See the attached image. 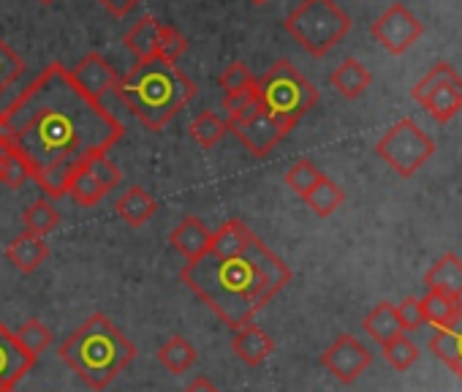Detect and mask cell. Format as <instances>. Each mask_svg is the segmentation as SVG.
Returning a JSON list of instances; mask_svg holds the SVG:
<instances>
[{
	"instance_id": "6da1fadb",
	"label": "cell",
	"mask_w": 462,
	"mask_h": 392,
	"mask_svg": "<svg viewBox=\"0 0 462 392\" xmlns=\"http://www.w3.org/2000/svg\"><path fill=\"white\" fill-rule=\"evenodd\" d=\"M123 134L125 126L101 101L88 98L63 63H50L0 109V145L28 161L31 180L50 202L63 200L74 172L109 153Z\"/></svg>"
},
{
	"instance_id": "7a4b0ae2",
	"label": "cell",
	"mask_w": 462,
	"mask_h": 392,
	"mask_svg": "<svg viewBox=\"0 0 462 392\" xmlns=\"http://www.w3.org/2000/svg\"><path fill=\"white\" fill-rule=\"evenodd\" d=\"M180 278L226 327L240 330L291 284V270L256 238L240 257L215 259L207 254L185 262Z\"/></svg>"
},
{
	"instance_id": "3957f363",
	"label": "cell",
	"mask_w": 462,
	"mask_h": 392,
	"mask_svg": "<svg viewBox=\"0 0 462 392\" xmlns=\"http://www.w3.org/2000/svg\"><path fill=\"white\" fill-rule=\"evenodd\" d=\"M115 93L144 123V128L163 131L196 96V85L177 69V63L155 58L136 63L131 71L117 77Z\"/></svg>"
},
{
	"instance_id": "277c9868",
	"label": "cell",
	"mask_w": 462,
	"mask_h": 392,
	"mask_svg": "<svg viewBox=\"0 0 462 392\" xmlns=\"http://www.w3.org/2000/svg\"><path fill=\"white\" fill-rule=\"evenodd\" d=\"M60 359L96 392L106 389L136 357V346L104 313L85 319L58 349Z\"/></svg>"
},
{
	"instance_id": "5b68a950",
	"label": "cell",
	"mask_w": 462,
	"mask_h": 392,
	"mask_svg": "<svg viewBox=\"0 0 462 392\" xmlns=\"http://www.w3.org/2000/svg\"><path fill=\"white\" fill-rule=\"evenodd\" d=\"M283 25L308 55L324 58L348 36L354 23L335 0H302Z\"/></svg>"
},
{
	"instance_id": "8992f818",
	"label": "cell",
	"mask_w": 462,
	"mask_h": 392,
	"mask_svg": "<svg viewBox=\"0 0 462 392\" xmlns=\"http://www.w3.org/2000/svg\"><path fill=\"white\" fill-rule=\"evenodd\" d=\"M256 93L262 109L294 126L319 104L316 85L289 61H278L262 79H256Z\"/></svg>"
},
{
	"instance_id": "52a82bcc",
	"label": "cell",
	"mask_w": 462,
	"mask_h": 392,
	"mask_svg": "<svg viewBox=\"0 0 462 392\" xmlns=\"http://www.w3.org/2000/svg\"><path fill=\"white\" fill-rule=\"evenodd\" d=\"M375 155L400 177H413L435 155V142L421 131L416 120L402 117L375 142Z\"/></svg>"
},
{
	"instance_id": "ba28073f",
	"label": "cell",
	"mask_w": 462,
	"mask_h": 392,
	"mask_svg": "<svg viewBox=\"0 0 462 392\" xmlns=\"http://www.w3.org/2000/svg\"><path fill=\"white\" fill-rule=\"evenodd\" d=\"M413 101H419L432 120L448 123L462 109V77L448 63H435L411 90Z\"/></svg>"
},
{
	"instance_id": "9c48e42d",
	"label": "cell",
	"mask_w": 462,
	"mask_h": 392,
	"mask_svg": "<svg viewBox=\"0 0 462 392\" xmlns=\"http://www.w3.org/2000/svg\"><path fill=\"white\" fill-rule=\"evenodd\" d=\"M226 126H228L231 134L237 136V142L248 153H254L256 158L270 155L289 136V131L294 128V123H289L283 117H275L267 109H259V112H254V115H248L243 120H231Z\"/></svg>"
},
{
	"instance_id": "30bf717a",
	"label": "cell",
	"mask_w": 462,
	"mask_h": 392,
	"mask_svg": "<svg viewBox=\"0 0 462 392\" xmlns=\"http://www.w3.org/2000/svg\"><path fill=\"white\" fill-rule=\"evenodd\" d=\"M373 39L389 52V55H402L408 52L424 33L421 23L416 20V14L411 9H405L402 4H392L373 25H370Z\"/></svg>"
},
{
	"instance_id": "8fae6325",
	"label": "cell",
	"mask_w": 462,
	"mask_h": 392,
	"mask_svg": "<svg viewBox=\"0 0 462 392\" xmlns=\"http://www.w3.org/2000/svg\"><path fill=\"white\" fill-rule=\"evenodd\" d=\"M321 365L343 384H354L370 365H373V351L356 341L354 335H340L332 341V346L321 354Z\"/></svg>"
},
{
	"instance_id": "7c38bea8",
	"label": "cell",
	"mask_w": 462,
	"mask_h": 392,
	"mask_svg": "<svg viewBox=\"0 0 462 392\" xmlns=\"http://www.w3.org/2000/svg\"><path fill=\"white\" fill-rule=\"evenodd\" d=\"M69 74L74 85L93 101H101L106 93H115V85H117V74L101 52L85 55L74 69H69Z\"/></svg>"
},
{
	"instance_id": "4fadbf2b",
	"label": "cell",
	"mask_w": 462,
	"mask_h": 392,
	"mask_svg": "<svg viewBox=\"0 0 462 392\" xmlns=\"http://www.w3.org/2000/svg\"><path fill=\"white\" fill-rule=\"evenodd\" d=\"M33 362L36 357L28 354L17 343L14 332L0 322V392H14L17 381L33 368Z\"/></svg>"
},
{
	"instance_id": "5bb4252c",
	"label": "cell",
	"mask_w": 462,
	"mask_h": 392,
	"mask_svg": "<svg viewBox=\"0 0 462 392\" xmlns=\"http://www.w3.org/2000/svg\"><path fill=\"white\" fill-rule=\"evenodd\" d=\"M209 240H212V232L193 216H188L185 221H180L169 232V246L174 251H180L188 262L207 257L209 254Z\"/></svg>"
},
{
	"instance_id": "9a60e30c",
	"label": "cell",
	"mask_w": 462,
	"mask_h": 392,
	"mask_svg": "<svg viewBox=\"0 0 462 392\" xmlns=\"http://www.w3.org/2000/svg\"><path fill=\"white\" fill-rule=\"evenodd\" d=\"M424 284L430 292H438L451 300H462V259L457 254H443L424 273Z\"/></svg>"
},
{
	"instance_id": "2e32d148",
	"label": "cell",
	"mask_w": 462,
	"mask_h": 392,
	"mask_svg": "<svg viewBox=\"0 0 462 392\" xmlns=\"http://www.w3.org/2000/svg\"><path fill=\"white\" fill-rule=\"evenodd\" d=\"M256 235L240 221V219H228L217 232H212L209 240V257L215 259H228V257H240L251 248Z\"/></svg>"
},
{
	"instance_id": "e0dca14e",
	"label": "cell",
	"mask_w": 462,
	"mask_h": 392,
	"mask_svg": "<svg viewBox=\"0 0 462 392\" xmlns=\"http://www.w3.org/2000/svg\"><path fill=\"white\" fill-rule=\"evenodd\" d=\"M161 33H163V23L152 20V17H142L123 39L125 50L136 58V63L144 61H155L161 55Z\"/></svg>"
},
{
	"instance_id": "ac0fdd59",
	"label": "cell",
	"mask_w": 462,
	"mask_h": 392,
	"mask_svg": "<svg viewBox=\"0 0 462 392\" xmlns=\"http://www.w3.org/2000/svg\"><path fill=\"white\" fill-rule=\"evenodd\" d=\"M231 349L235 354L248 362V365H262L273 351H275V341L259 327V324H245L240 330H235V341H231Z\"/></svg>"
},
{
	"instance_id": "d6986e66",
	"label": "cell",
	"mask_w": 462,
	"mask_h": 392,
	"mask_svg": "<svg viewBox=\"0 0 462 392\" xmlns=\"http://www.w3.org/2000/svg\"><path fill=\"white\" fill-rule=\"evenodd\" d=\"M50 257V246L44 238L39 235H31V232H23L20 238H14L6 248V259L20 270V273H36Z\"/></svg>"
},
{
	"instance_id": "ffe728a7",
	"label": "cell",
	"mask_w": 462,
	"mask_h": 392,
	"mask_svg": "<svg viewBox=\"0 0 462 392\" xmlns=\"http://www.w3.org/2000/svg\"><path fill=\"white\" fill-rule=\"evenodd\" d=\"M329 82H332V88H335L343 98L354 101V98H359V96L373 85V74L367 71V66H365L362 61L346 58V61L329 74Z\"/></svg>"
},
{
	"instance_id": "44dd1931",
	"label": "cell",
	"mask_w": 462,
	"mask_h": 392,
	"mask_svg": "<svg viewBox=\"0 0 462 392\" xmlns=\"http://www.w3.org/2000/svg\"><path fill=\"white\" fill-rule=\"evenodd\" d=\"M155 210H158L155 200H152V196H150L142 185L125 188V193L117 200V216H120L128 227H134V229L144 227V224L155 216Z\"/></svg>"
},
{
	"instance_id": "7402d4cb",
	"label": "cell",
	"mask_w": 462,
	"mask_h": 392,
	"mask_svg": "<svg viewBox=\"0 0 462 392\" xmlns=\"http://www.w3.org/2000/svg\"><path fill=\"white\" fill-rule=\"evenodd\" d=\"M362 330L381 346H386L389 341H394L397 335H402V324L397 319V311L392 303H378L362 322Z\"/></svg>"
},
{
	"instance_id": "603a6c76",
	"label": "cell",
	"mask_w": 462,
	"mask_h": 392,
	"mask_svg": "<svg viewBox=\"0 0 462 392\" xmlns=\"http://www.w3.org/2000/svg\"><path fill=\"white\" fill-rule=\"evenodd\" d=\"M305 205L319 216V219H327V216H332L343 202H346V193H343V188L335 182V180H329L327 174L319 180V185L313 188V191H308L305 196Z\"/></svg>"
},
{
	"instance_id": "cb8c5ba5",
	"label": "cell",
	"mask_w": 462,
	"mask_h": 392,
	"mask_svg": "<svg viewBox=\"0 0 462 392\" xmlns=\"http://www.w3.org/2000/svg\"><path fill=\"white\" fill-rule=\"evenodd\" d=\"M106 193H109V191L93 177V172H90L85 163L74 172V177H71V182H69V191H66V196H71V200H74L79 208H96V205H101Z\"/></svg>"
},
{
	"instance_id": "d4e9b609",
	"label": "cell",
	"mask_w": 462,
	"mask_h": 392,
	"mask_svg": "<svg viewBox=\"0 0 462 392\" xmlns=\"http://www.w3.org/2000/svg\"><path fill=\"white\" fill-rule=\"evenodd\" d=\"M158 359H161V365H163L169 373L180 376V373H185V370L193 368V362H196V349H193V343H190L188 338L171 335V338L158 349Z\"/></svg>"
},
{
	"instance_id": "484cf974",
	"label": "cell",
	"mask_w": 462,
	"mask_h": 392,
	"mask_svg": "<svg viewBox=\"0 0 462 392\" xmlns=\"http://www.w3.org/2000/svg\"><path fill=\"white\" fill-rule=\"evenodd\" d=\"M419 305H421L424 324H430V327H435V330H443V327H448V324H451V319H454V313H457L459 300H451V297H443V294H438V292H430V289H427V294L419 300Z\"/></svg>"
},
{
	"instance_id": "4316f807",
	"label": "cell",
	"mask_w": 462,
	"mask_h": 392,
	"mask_svg": "<svg viewBox=\"0 0 462 392\" xmlns=\"http://www.w3.org/2000/svg\"><path fill=\"white\" fill-rule=\"evenodd\" d=\"M188 131H190V139L196 142V145H201V147H215L226 134H228V126H226V120H220L215 112H199L193 120H190V126H188Z\"/></svg>"
},
{
	"instance_id": "83f0119b",
	"label": "cell",
	"mask_w": 462,
	"mask_h": 392,
	"mask_svg": "<svg viewBox=\"0 0 462 392\" xmlns=\"http://www.w3.org/2000/svg\"><path fill=\"white\" fill-rule=\"evenodd\" d=\"M58 224H60V213H58V208H55L50 200H39V202H33V205L23 213V227H25V232L39 235V238L50 235Z\"/></svg>"
},
{
	"instance_id": "f1b7e54d",
	"label": "cell",
	"mask_w": 462,
	"mask_h": 392,
	"mask_svg": "<svg viewBox=\"0 0 462 392\" xmlns=\"http://www.w3.org/2000/svg\"><path fill=\"white\" fill-rule=\"evenodd\" d=\"M14 338H17V343H20L28 354H33V357H39L42 351H47V349L52 346V332H50L47 324L39 322V319L23 322V324L17 327Z\"/></svg>"
},
{
	"instance_id": "f546056e",
	"label": "cell",
	"mask_w": 462,
	"mask_h": 392,
	"mask_svg": "<svg viewBox=\"0 0 462 392\" xmlns=\"http://www.w3.org/2000/svg\"><path fill=\"white\" fill-rule=\"evenodd\" d=\"M381 349H383V359H386L394 370H408V368L419 359V346H416V341H411L405 332L397 335L394 341H389V343L381 346Z\"/></svg>"
},
{
	"instance_id": "4dcf8cb0",
	"label": "cell",
	"mask_w": 462,
	"mask_h": 392,
	"mask_svg": "<svg viewBox=\"0 0 462 392\" xmlns=\"http://www.w3.org/2000/svg\"><path fill=\"white\" fill-rule=\"evenodd\" d=\"M321 177H324V174H321V169H319L313 161L300 158V161L291 163V169L286 172V185H289L291 191H297L300 196H305L308 191H313V188L319 185Z\"/></svg>"
},
{
	"instance_id": "1f68e13d",
	"label": "cell",
	"mask_w": 462,
	"mask_h": 392,
	"mask_svg": "<svg viewBox=\"0 0 462 392\" xmlns=\"http://www.w3.org/2000/svg\"><path fill=\"white\" fill-rule=\"evenodd\" d=\"M31 180V166L17 150H4V161H0V182L9 188H23Z\"/></svg>"
},
{
	"instance_id": "d6a6232c",
	"label": "cell",
	"mask_w": 462,
	"mask_h": 392,
	"mask_svg": "<svg viewBox=\"0 0 462 392\" xmlns=\"http://www.w3.org/2000/svg\"><path fill=\"white\" fill-rule=\"evenodd\" d=\"M217 85L223 88L226 96H235V93H245L256 88V77L251 74V69L245 63H228L226 71L217 77Z\"/></svg>"
},
{
	"instance_id": "836d02e7",
	"label": "cell",
	"mask_w": 462,
	"mask_h": 392,
	"mask_svg": "<svg viewBox=\"0 0 462 392\" xmlns=\"http://www.w3.org/2000/svg\"><path fill=\"white\" fill-rule=\"evenodd\" d=\"M25 74V61L0 39V96Z\"/></svg>"
},
{
	"instance_id": "e575fe53",
	"label": "cell",
	"mask_w": 462,
	"mask_h": 392,
	"mask_svg": "<svg viewBox=\"0 0 462 392\" xmlns=\"http://www.w3.org/2000/svg\"><path fill=\"white\" fill-rule=\"evenodd\" d=\"M223 109L228 112V120H226V123H231V120H243V117L259 112V109H262V101H259L256 88H254V90H245V93L226 96V98H223Z\"/></svg>"
},
{
	"instance_id": "d590c367",
	"label": "cell",
	"mask_w": 462,
	"mask_h": 392,
	"mask_svg": "<svg viewBox=\"0 0 462 392\" xmlns=\"http://www.w3.org/2000/svg\"><path fill=\"white\" fill-rule=\"evenodd\" d=\"M430 349L438 359H443L448 368H454L459 359V335L451 330H435L430 338Z\"/></svg>"
},
{
	"instance_id": "8d00e7d4",
	"label": "cell",
	"mask_w": 462,
	"mask_h": 392,
	"mask_svg": "<svg viewBox=\"0 0 462 392\" xmlns=\"http://www.w3.org/2000/svg\"><path fill=\"white\" fill-rule=\"evenodd\" d=\"M85 166L93 172V177H96L106 191H112V188H117V185L123 182V172H120V166H117V163H112L106 153L93 155Z\"/></svg>"
},
{
	"instance_id": "74e56055",
	"label": "cell",
	"mask_w": 462,
	"mask_h": 392,
	"mask_svg": "<svg viewBox=\"0 0 462 392\" xmlns=\"http://www.w3.org/2000/svg\"><path fill=\"white\" fill-rule=\"evenodd\" d=\"M188 52V39L171 28V25H163V33H161V55L158 61H169V63H177V58H182Z\"/></svg>"
},
{
	"instance_id": "f35d334b",
	"label": "cell",
	"mask_w": 462,
	"mask_h": 392,
	"mask_svg": "<svg viewBox=\"0 0 462 392\" xmlns=\"http://www.w3.org/2000/svg\"><path fill=\"white\" fill-rule=\"evenodd\" d=\"M397 311V319L402 324V332H416L424 327V316H421V305H419V297H405L400 305H394Z\"/></svg>"
},
{
	"instance_id": "ab89813d",
	"label": "cell",
	"mask_w": 462,
	"mask_h": 392,
	"mask_svg": "<svg viewBox=\"0 0 462 392\" xmlns=\"http://www.w3.org/2000/svg\"><path fill=\"white\" fill-rule=\"evenodd\" d=\"M98 4H101L109 14H115V17H128V14L134 12V6L139 4V0H98Z\"/></svg>"
},
{
	"instance_id": "60d3db41",
	"label": "cell",
	"mask_w": 462,
	"mask_h": 392,
	"mask_svg": "<svg viewBox=\"0 0 462 392\" xmlns=\"http://www.w3.org/2000/svg\"><path fill=\"white\" fill-rule=\"evenodd\" d=\"M182 392H220V389H217L207 376H196L190 384H185V389H182Z\"/></svg>"
},
{
	"instance_id": "b9f144b4",
	"label": "cell",
	"mask_w": 462,
	"mask_h": 392,
	"mask_svg": "<svg viewBox=\"0 0 462 392\" xmlns=\"http://www.w3.org/2000/svg\"><path fill=\"white\" fill-rule=\"evenodd\" d=\"M451 370L462 378V335H459V359H457V365H454Z\"/></svg>"
},
{
	"instance_id": "7bdbcfd3",
	"label": "cell",
	"mask_w": 462,
	"mask_h": 392,
	"mask_svg": "<svg viewBox=\"0 0 462 392\" xmlns=\"http://www.w3.org/2000/svg\"><path fill=\"white\" fill-rule=\"evenodd\" d=\"M254 6H264V4H270V0H251Z\"/></svg>"
},
{
	"instance_id": "ee69618b",
	"label": "cell",
	"mask_w": 462,
	"mask_h": 392,
	"mask_svg": "<svg viewBox=\"0 0 462 392\" xmlns=\"http://www.w3.org/2000/svg\"><path fill=\"white\" fill-rule=\"evenodd\" d=\"M0 161H4V145H0Z\"/></svg>"
},
{
	"instance_id": "f6af8a7d",
	"label": "cell",
	"mask_w": 462,
	"mask_h": 392,
	"mask_svg": "<svg viewBox=\"0 0 462 392\" xmlns=\"http://www.w3.org/2000/svg\"><path fill=\"white\" fill-rule=\"evenodd\" d=\"M42 4H52V0H42Z\"/></svg>"
}]
</instances>
